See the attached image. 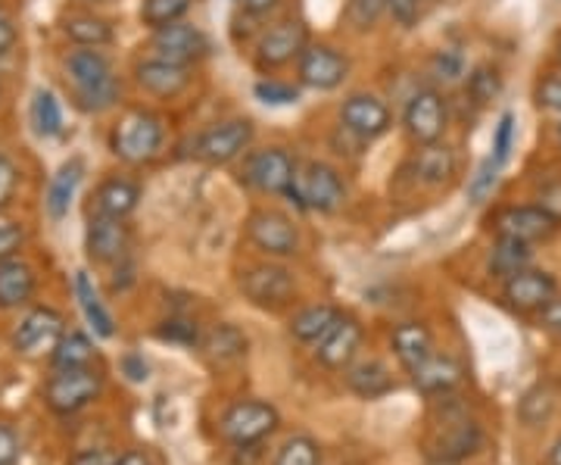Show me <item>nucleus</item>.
Returning a JSON list of instances; mask_svg holds the SVG:
<instances>
[{"mask_svg": "<svg viewBox=\"0 0 561 465\" xmlns=\"http://www.w3.org/2000/svg\"><path fill=\"white\" fill-rule=\"evenodd\" d=\"M35 294V272L20 257L0 260V309H20Z\"/></svg>", "mask_w": 561, "mask_h": 465, "instance_id": "22", "label": "nucleus"}, {"mask_svg": "<svg viewBox=\"0 0 561 465\" xmlns=\"http://www.w3.org/2000/svg\"><path fill=\"white\" fill-rule=\"evenodd\" d=\"M13 44H16V29H13V22L0 13V57H3V54H10V50H13Z\"/></svg>", "mask_w": 561, "mask_h": 465, "instance_id": "54", "label": "nucleus"}, {"mask_svg": "<svg viewBox=\"0 0 561 465\" xmlns=\"http://www.w3.org/2000/svg\"><path fill=\"white\" fill-rule=\"evenodd\" d=\"M253 94L260 98L262 103H272V106H287V103H297V88L290 84H280V81H260L253 88Z\"/></svg>", "mask_w": 561, "mask_h": 465, "instance_id": "42", "label": "nucleus"}, {"mask_svg": "<svg viewBox=\"0 0 561 465\" xmlns=\"http://www.w3.org/2000/svg\"><path fill=\"white\" fill-rule=\"evenodd\" d=\"M393 350H397L400 363L412 372L427 356H434V338H431V331L424 325L405 322L393 331Z\"/></svg>", "mask_w": 561, "mask_h": 465, "instance_id": "27", "label": "nucleus"}, {"mask_svg": "<svg viewBox=\"0 0 561 465\" xmlns=\"http://www.w3.org/2000/svg\"><path fill=\"white\" fill-rule=\"evenodd\" d=\"M387 13L393 22H400L402 29H412L421 16V0H387Z\"/></svg>", "mask_w": 561, "mask_h": 465, "instance_id": "46", "label": "nucleus"}, {"mask_svg": "<svg viewBox=\"0 0 561 465\" xmlns=\"http://www.w3.org/2000/svg\"><path fill=\"white\" fill-rule=\"evenodd\" d=\"M241 7L253 16H265V13H272L278 7V0H241Z\"/></svg>", "mask_w": 561, "mask_h": 465, "instance_id": "55", "label": "nucleus"}, {"mask_svg": "<svg viewBox=\"0 0 561 465\" xmlns=\"http://www.w3.org/2000/svg\"><path fill=\"white\" fill-rule=\"evenodd\" d=\"M341 122L346 132H353L362 141H375L390 128V110H387V103L371 94H353L343 101Z\"/></svg>", "mask_w": 561, "mask_h": 465, "instance_id": "15", "label": "nucleus"}, {"mask_svg": "<svg viewBox=\"0 0 561 465\" xmlns=\"http://www.w3.org/2000/svg\"><path fill=\"white\" fill-rule=\"evenodd\" d=\"M81 175H84V166L81 160H69L62 162L60 169H57V175L50 179V188H47V213H50V219L54 223H60L69 216V206H72V197H76V191H79Z\"/></svg>", "mask_w": 561, "mask_h": 465, "instance_id": "25", "label": "nucleus"}, {"mask_svg": "<svg viewBox=\"0 0 561 465\" xmlns=\"http://www.w3.org/2000/svg\"><path fill=\"white\" fill-rule=\"evenodd\" d=\"M287 197H294V201L300 203V206H306V209L334 213L343 203V197H346V191H343L341 175H337L331 166H324V162H309V166L297 169V179H294V188H290Z\"/></svg>", "mask_w": 561, "mask_h": 465, "instance_id": "5", "label": "nucleus"}, {"mask_svg": "<svg viewBox=\"0 0 561 465\" xmlns=\"http://www.w3.org/2000/svg\"><path fill=\"white\" fill-rule=\"evenodd\" d=\"M16 184H20V172H16V166L7 160V157H0V206L13 201Z\"/></svg>", "mask_w": 561, "mask_h": 465, "instance_id": "47", "label": "nucleus"}, {"mask_svg": "<svg viewBox=\"0 0 561 465\" xmlns=\"http://www.w3.org/2000/svg\"><path fill=\"white\" fill-rule=\"evenodd\" d=\"M62 334L66 331H62L60 313L50 309V306H38L20 322L16 334H13V344L25 356H38V353H47V350L54 353V347L60 344Z\"/></svg>", "mask_w": 561, "mask_h": 465, "instance_id": "13", "label": "nucleus"}, {"mask_svg": "<svg viewBox=\"0 0 561 465\" xmlns=\"http://www.w3.org/2000/svg\"><path fill=\"white\" fill-rule=\"evenodd\" d=\"M116 465H150V463H147V456H144V453H125V456H119V463Z\"/></svg>", "mask_w": 561, "mask_h": 465, "instance_id": "56", "label": "nucleus"}, {"mask_svg": "<svg viewBox=\"0 0 561 465\" xmlns=\"http://www.w3.org/2000/svg\"><path fill=\"white\" fill-rule=\"evenodd\" d=\"M350 76V60L328 44H306L300 54V81L312 91H334Z\"/></svg>", "mask_w": 561, "mask_h": 465, "instance_id": "10", "label": "nucleus"}, {"mask_svg": "<svg viewBox=\"0 0 561 465\" xmlns=\"http://www.w3.org/2000/svg\"><path fill=\"white\" fill-rule=\"evenodd\" d=\"M103 378L91 365L84 368H57V375L44 387V400L57 416H72L101 394Z\"/></svg>", "mask_w": 561, "mask_h": 465, "instance_id": "3", "label": "nucleus"}, {"mask_svg": "<svg viewBox=\"0 0 561 465\" xmlns=\"http://www.w3.org/2000/svg\"><path fill=\"white\" fill-rule=\"evenodd\" d=\"M478 446H481V431H478V426L468 416L456 412V416H446V431L440 434V441L434 444V456L459 463L465 456H471Z\"/></svg>", "mask_w": 561, "mask_h": 465, "instance_id": "21", "label": "nucleus"}, {"mask_svg": "<svg viewBox=\"0 0 561 465\" xmlns=\"http://www.w3.org/2000/svg\"><path fill=\"white\" fill-rule=\"evenodd\" d=\"M278 428V409L262 400H243L234 404L221 416V434L234 446H250L268 438Z\"/></svg>", "mask_w": 561, "mask_h": 465, "instance_id": "6", "label": "nucleus"}, {"mask_svg": "<svg viewBox=\"0 0 561 465\" xmlns=\"http://www.w3.org/2000/svg\"><path fill=\"white\" fill-rule=\"evenodd\" d=\"M275 465H319V444L312 438H290L278 450Z\"/></svg>", "mask_w": 561, "mask_h": 465, "instance_id": "38", "label": "nucleus"}, {"mask_svg": "<svg viewBox=\"0 0 561 465\" xmlns=\"http://www.w3.org/2000/svg\"><path fill=\"white\" fill-rule=\"evenodd\" d=\"M559 284L549 272H537V269H524L518 275L505 279V300L508 306L522 309V313H540L542 306L556 300Z\"/></svg>", "mask_w": 561, "mask_h": 465, "instance_id": "17", "label": "nucleus"}, {"mask_svg": "<svg viewBox=\"0 0 561 465\" xmlns=\"http://www.w3.org/2000/svg\"><path fill=\"white\" fill-rule=\"evenodd\" d=\"M540 206L546 213H552L556 219L561 223V182L552 184V188H546L540 194Z\"/></svg>", "mask_w": 561, "mask_h": 465, "instance_id": "53", "label": "nucleus"}, {"mask_svg": "<svg viewBox=\"0 0 561 465\" xmlns=\"http://www.w3.org/2000/svg\"><path fill=\"white\" fill-rule=\"evenodd\" d=\"M119 463V456L116 453H110V450H81L76 453L69 465H116Z\"/></svg>", "mask_w": 561, "mask_h": 465, "instance_id": "50", "label": "nucleus"}, {"mask_svg": "<svg viewBox=\"0 0 561 465\" xmlns=\"http://www.w3.org/2000/svg\"><path fill=\"white\" fill-rule=\"evenodd\" d=\"M122 368H125V375L131 378V382H147V363H144V356L138 353H128L125 360H122Z\"/></svg>", "mask_w": 561, "mask_h": 465, "instance_id": "52", "label": "nucleus"}, {"mask_svg": "<svg viewBox=\"0 0 561 465\" xmlns=\"http://www.w3.org/2000/svg\"><path fill=\"white\" fill-rule=\"evenodd\" d=\"M540 319H542V325H546V328L552 331V334H559V338H561V300H559V297H556L552 304L542 306Z\"/></svg>", "mask_w": 561, "mask_h": 465, "instance_id": "51", "label": "nucleus"}, {"mask_svg": "<svg viewBox=\"0 0 561 465\" xmlns=\"http://www.w3.org/2000/svg\"><path fill=\"white\" fill-rule=\"evenodd\" d=\"M427 465H459V463H453V460H440V456H431Z\"/></svg>", "mask_w": 561, "mask_h": 465, "instance_id": "58", "label": "nucleus"}, {"mask_svg": "<svg viewBox=\"0 0 561 465\" xmlns=\"http://www.w3.org/2000/svg\"><path fill=\"white\" fill-rule=\"evenodd\" d=\"M559 57H561V50H559Z\"/></svg>", "mask_w": 561, "mask_h": 465, "instance_id": "61", "label": "nucleus"}, {"mask_svg": "<svg viewBox=\"0 0 561 465\" xmlns=\"http://www.w3.org/2000/svg\"><path fill=\"white\" fill-rule=\"evenodd\" d=\"M559 390L549 385L534 387V390H527L524 394L522 406H518V412H522V422L524 426H542V422H549L552 416H556V409H559Z\"/></svg>", "mask_w": 561, "mask_h": 465, "instance_id": "33", "label": "nucleus"}, {"mask_svg": "<svg viewBox=\"0 0 561 465\" xmlns=\"http://www.w3.org/2000/svg\"><path fill=\"white\" fill-rule=\"evenodd\" d=\"M66 72L72 79L76 98H79L81 110L88 113H103L113 103L119 101V81L113 76V66L94 47H81L72 50L66 60Z\"/></svg>", "mask_w": 561, "mask_h": 465, "instance_id": "1", "label": "nucleus"}, {"mask_svg": "<svg viewBox=\"0 0 561 465\" xmlns=\"http://www.w3.org/2000/svg\"><path fill=\"white\" fill-rule=\"evenodd\" d=\"M241 291L250 304L262 306V309H280V306H287L294 300L297 282H294V275L284 265L262 263L243 272Z\"/></svg>", "mask_w": 561, "mask_h": 465, "instance_id": "7", "label": "nucleus"}, {"mask_svg": "<svg viewBox=\"0 0 561 465\" xmlns=\"http://www.w3.org/2000/svg\"><path fill=\"white\" fill-rule=\"evenodd\" d=\"M412 382L421 394H449L461 382V365L449 356H427L412 368Z\"/></svg>", "mask_w": 561, "mask_h": 465, "instance_id": "24", "label": "nucleus"}, {"mask_svg": "<svg viewBox=\"0 0 561 465\" xmlns=\"http://www.w3.org/2000/svg\"><path fill=\"white\" fill-rule=\"evenodd\" d=\"M559 219L552 213H546L540 203L537 206H505L493 216V228L500 238L524 243L549 241L559 231Z\"/></svg>", "mask_w": 561, "mask_h": 465, "instance_id": "8", "label": "nucleus"}, {"mask_svg": "<svg viewBox=\"0 0 561 465\" xmlns=\"http://www.w3.org/2000/svg\"><path fill=\"white\" fill-rule=\"evenodd\" d=\"M337 319H341V313L334 306H306L302 313L294 316L290 334L302 344H319L321 338L337 325Z\"/></svg>", "mask_w": 561, "mask_h": 465, "instance_id": "29", "label": "nucleus"}, {"mask_svg": "<svg viewBox=\"0 0 561 465\" xmlns=\"http://www.w3.org/2000/svg\"><path fill=\"white\" fill-rule=\"evenodd\" d=\"M362 344V328L356 319H337V325L321 338L319 344V360L328 368H343V365L353 363L356 350Z\"/></svg>", "mask_w": 561, "mask_h": 465, "instance_id": "20", "label": "nucleus"}, {"mask_svg": "<svg viewBox=\"0 0 561 465\" xmlns=\"http://www.w3.org/2000/svg\"><path fill=\"white\" fill-rule=\"evenodd\" d=\"M153 50L160 60L179 63V66H191L206 57L209 44L197 25H187V22H172L165 29L153 32Z\"/></svg>", "mask_w": 561, "mask_h": 465, "instance_id": "14", "label": "nucleus"}, {"mask_svg": "<svg viewBox=\"0 0 561 465\" xmlns=\"http://www.w3.org/2000/svg\"><path fill=\"white\" fill-rule=\"evenodd\" d=\"M203 350H206L209 360L231 363V360H238V356L247 353V338H243L241 328H234V325H219V328H213L203 338Z\"/></svg>", "mask_w": 561, "mask_h": 465, "instance_id": "32", "label": "nucleus"}, {"mask_svg": "<svg viewBox=\"0 0 561 465\" xmlns=\"http://www.w3.org/2000/svg\"><path fill=\"white\" fill-rule=\"evenodd\" d=\"M297 179V162L280 147L253 150L243 160V182L262 194H290Z\"/></svg>", "mask_w": 561, "mask_h": 465, "instance_id": "4", "label": "nucleus"}, {"mask_svg": "<svg viewBox=\"0 0 561 465\" xmlns=\"http://www.w3.org/2000/svg\"><path fill=\"white\" fill-rule=\"evenodd\" d=\"M22 238H25V235H22V225L0 216V260L16 257V250L22 247Z\"/></svg>", "mask_w": 561, "mask_h": 465, "instance_id": "45", "label": "nucleus"}, {"mask_svg": "<svg viewBox=\"0 0 561 465\" xmlns=\"http://www.w3.org/2000/svg\"><path fill=\"white\" fill-rule=\"evenodd\" d=\"M88 257L94 263H119L128 250V225L125 219H113V216H101L94 213L88 223Z\"/></svg>", "mask_w": 561, "mask_h": 465, "instance_id": "18", "label": "nucleus"}, {"mask_svg": "<svg viewBox=\"0 0 561 465\" xmlns=\"http://www.w3.org/2000/svg\"><path fill=\"white\" fill-rule=\"evenodd\" d=\"M387 10V0H350L346 3V20L353 22V29H371L375 22L381 20V13Z\"/></svg>", "mask_w": 561, "mask_h": 465, "instance_id": "40", "label": "nucleus"}, {"mask_svg": "<svg viewBox=\"0 0 561 465\" xmlns=\"http://www.w3.org/2000/svg\"><path fill=\"white\" fill-rule=\"evenodd\" d=\"M162 147V120L150 110H128L113 128V154L119 160L140 166L157 160Z\"/></svg>", "mask_w": 561, "mask_h": 465, "instance_id": "2", "label": "nucleus"}, {"mask_svg": "<svg viewBox=\"0 0 561 465\" xmlns=\"http://www.w3.org/2000/svg\"><path fill=\"white\" fill-rule=\"evenodd\" d=\"M346 382L350 387L359 394V397H381L387 394L390 387H393V378H390V372H387V365L378 363V360H368V363L353 365L350 372H346Z\"/></svg>", "mask_w": 561, "mask_h": 465, "instance_id": "30", "label": "nucleus"}, {"mask_svg": "<svg viewBox=\"0 0 561 465\" xmlns=\"http://www.w3.org/2000/svg\"><path fill=\"white\" fill-rule=\"evenodd\" d=\"M549 463L561 465V441L556 446H552V456H549Z\"/></svg>", "mask_w": 561, "mask_h": 465, "instance_id": "57", "label": "nucleus"}, {"mask_svg": "<svg viewBox=\"0 0 561 465\" xmlns=\"http://www.w3.org/2000/svg\"><path fill=\"white\" fill-rule=\"evenodd\" d=\"M157 334H160L162 341H175V344L184 347H194L201 341L197 325L184 322V319H169V322H162L160 328H157Z\"/></svg>", "mask_w": 561, "mask_h": 465, "instance_id": "43", "label": "nucleus"}, {"mask_svg": "<svg viewBox=\"0 0 561 465\" xmlns=\"http://www.w3.org/2000/svg\"><path fill=\"white\" fill-rule=\"evenodd\" d=\"M91 363H94V344L81 331L62 334L60 344L54 347V368H84Z\"/></svg>", "mask_w": 561, "mask_h": 465, "instance_id": "34", "label": "nucleus"}, {"mask_svg": "<svg viewBox=\"0 0 561 465\" xmlns=\"http://www.w3.org/2000/svg\"><path fill=\"white\" fill-rule=\"evenodd\" d=\"M559 144H561V128H559Z\"/></svg>", "mask_w": 561, "mask_h": 465, "instance_id": "59", "label": "nucleus"}, {"mask_svg": "<svg viewBox=\"0 0 561 465\" xmlns=\"http://www.w3.org/2000/svg\"><path fill=\"white\" fill-rule=\"evenodd\" d=\"M32 122L38 128L41 138H57L62 135V113L57 98L50 91H35V101H32Z\"/></svg>", "mask_w": 561, "mask_h": 465, "instance_id": "36", "label": "nucleus"}, {"mask_svg": "<svg viewBox=\"0 0 561 465\" xmlns=\"http://www.w3.org/2000/svg\"><path fill=\"white\" fill-rule=\"evenodd\" d=\"M402 122L415 144H437L446 132V101L437 91H419L405 103Z\"/></svg>", "mask_w": 561, "mask_h": 465, "instance_id": "12", "label": "nucleus"}, {"mask_svg": "<svg viewBox=\"0 0 561 465\" xmlns=\"http://www.w3.org/2000/svg\"><path fill=\"white\" fill-rule=\"evenodd\" d=\"M512 144H515V116L512 113H502L500 125H496V135H493V160L505 166L508 154H512Z\"/></svg>", "mask_w": 561, "mask_h": 465, "instance_id": "41", "label": "nucleus"}, {"mask_svg": "<svg viewBox=\"0 0 561 465\" xmlns=\"http://www.w3.org/2000/svg\"><path fill=\"white\" fill-rule=\"evenodd\" d=\"M76 297H79L81 313H84L88 325L94 328V334L103 338V341H106V338H113V334H116V322H113L110 309L103 306L101 294H98L94 282H91L84 272H76Z\"/></svg>", "mask_w": 561, "mask_h": 465, "instance_id": "28", "label": "nucleus"}, {"mask_svg": "<svg viewBox=\"0 0 561 465\" xmlns=\"http://www.w3.org/2000/svg\"><path fill=\"white\" fill-rule=\"evenodd\" d=\"M412 169L424 184H443L456 172V154L446 144H421V150L412 160Z\"/></svg>", "mask_w": 561, "mask_h": 465, "instance_id": "26", "label": "nucleus"}, {"mask_svg": "<svg viewBox=\"0 0 561 465\" xmlns=\"http://www.w3.org/2000/svg\"><path fill=\"white\" fill-rule=\"evenodd\" d=\"M468 91H471V98L478 103L493 101V98L500 94V76H496L493 69H478V72L468 79Z\"/></svg>", "mask_w": 561, "mask_h": 465, "instance_id": "44", "label": "nucleus"}, {"mask_svg": "<svg viewBox=\"0 0 561 465\" xmlns=\"http://www.w3.org/2000/svg\"><path fill=\"white\" fill-rule=\"evenodd\" d=\"M135 79H138L140 88H144L147 94H153V98H179L181 91L191 84V69H187V66H179V63L153 57V60L138 63Z\"/></svg>", "mask_w": 561, "mask_h": 465, "instance_id": "19", "label": "nucleus"}, {"mask_svg": "<svg viewBox=\"0 0 561 465\" xmlns=\"http://www.w3.org/2000/svg\"><path fill=\"white\" fill-rule=\"evenodd\" d=\"M194 7V0H144L140 7V20L147 29H165L172 22L184 20V13Z\"/></svg>", "mask_w": 561, "mask_h": 465, "instance_id": "37", "label": "nucleus"}, {"mask_svg": "<svg viewBox=\"0 0 561 465\" xmlns=\"http://www.w3.org/2000/svg\"><path fill=\"white\" fill-rule=\"evenodd\" d=\"M91 3H101V0H91Z\"/></svg>", "mask_w": 561, "mask_h": 465, "instance_id": "60", "label": "nucleus"}, {"mask_svg": "<svg viewBox=\"0 0 561 465\" xmlns=\"http://www.w3.org/2000/svg\"><path fill=\"white\" fill-rule=\"evenodd\" d=\"M530 247H534V243L500 238L493 257H490V272H496L500 279H512V275H518L524 269H530V260H534Z\"/></svg>", "mask_w": 561, "mask_h": 465, "instance_id": "31", "label": "nucleus"}, {"mask_svg": "<svg viewBox=\"0 0 561 465\" xmlns=\"http://www.w3.org/2000/svg\"><path fill=\"white\" fill-rule=\"evenodd\" d=\"M253 141V125L247 120H231L213 125L209 132H203L197 141V157L213 166L238 160L243 150Z\"/></svg>", "mask_w": 561, "mask_h": 465, "instance_id": "11", "label": "nucleus"}, {"mask_svg": "<svg viewBox=\"0 0 561 465\" xmlns=\"http://www.w3.org/2000/svg\"><path fill=\"white\" fill-rule=\"evenodd\" d=\"M140 188L128 179H106V182L94 191V209L101 216H113V219H128L138 209Z\"/></svg>", "mask_w": 561, "mask_h": 465, "instance_id": "23", "label": "nucleus"}, {"mask_svg": "<svg viewBox=\"0 0 561 465\" xmlns=\"http://www.w3.org/2000/svg\"><path fill=\"white\" fill-rule=\"evenodd\" d=\"M20 460V438L7 426H0V465H13Z\"/></svg>", "mask_w": 561, "mask_h": 465, "instance_id": "49", "label": "nucleus"}, {"mask_svg": "<svg viewBox=\"0 0 561 465\" xmlns=\"http://www.w3.org/2000/svg\"><path fill=\"white\" fill-rule=\"evenodd\" d=\"M66 38H72L79 47H103L113 41V25L101 16H72L66 20Z\"/></svg>", "mask_w": 561, "mask_h": 465, "instance_id": "35", "label": "nucleus"}, {"mask_svg": "<svg viewBox=\"0 0 561 465\" xmlns=\"http://www.w3.org/2000/svg\"><path fill=\"white\" fill-rule=\"evenodd\" d=\"M500 162L493 160V157H486L481 162V169L471 175V182H468V197L471 203H483L490 194H493V188H496V179H500Z\"/></svg>", "mask_w": 561, "mask_h": 465, "instance_id": "39", "label": "nucleus"}, {"mask_svg": "<svg viewBox=\"0 0 561 465\" xmlns=\"http://www.w3.org/2000/svg\"><path fill=\"white\" fill-rule=\"evenodd\" d=\"M247 235L268 257H294L300 250L297 225L278 209H256L247 223Z\"/></svg>", "mask_w": 561, "mask_h": 465, "instance_id": "9", "label": "nucleus"}, {"mask_svg": "<svg viewBox=\"0 0 561 465\" xmlns=\"http://www.w3.org/2000/svg\"><path fill=\"white\" fill-rule=\"evenodd\" d=\"M537 101H540V106H546V110H552V113H559L561 116V79H546L537 88Z\"/></svg>", "mask_w": 561, "mask_h": 465, "instance_id": "48", "label": "nucleus"}, {"mask_svg": "<svg viewBox=\"0 0 561 465\" xmlns=\"http://www.w3.org/2000/svg\"><path fill=\"white\" fill-rule=\"evenodd\" d=\"M306 38H309L306 25L297 20H284L278 25H272L260 38V47H256L260 66L278 69L284 63L300 60V54L306 50Z\"/></svg>", "mask_w": 561, "mask_h": 465, "instance_id": "16", "label": "nucleus"}]
</instances>
